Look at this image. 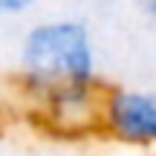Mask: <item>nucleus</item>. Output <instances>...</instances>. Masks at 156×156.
Segmentation results:
<instances>
[{"label":"nucleus","instance_id":"nucleus-3","mask_svg":"<svg viewBox=\"0 0 156 156\" xmlns=\"http://www.w3.org/2000/svg\"><path fill=\"white\" fill-rule=\"evenodd\" d=\"M32 6V0H0V17L3 15H20Z\"/></svg>","mask_w":156,"mask_h":156},{"label":"nucleus","instance_id":"nucleus-1","mask_svg":"<svg viewBox=\"0 0 156 156\" xmlns=\"http://www.w3.org/2000/svg\"><path fill=\"white\" fill-rule=\"evenodd\" d=\"M23 69L35 87L55 93L58 101L81 98L95 73L87 29L69 20L32 29L23 44Z\"/></svg>","mask_w":156,"mask_h":156},{"label":"nucleus","instance_id":"nucleus-2","mask_svg":"<svg viewBox=\"0 0 156 156\" xmlns=\"http://www.w3.org/2000/svg\"><path fill=\"white\" fill-rule=\"evenodd\" d=\"M107 122L127 142H156V93H116L107 104Z\"/></svg>","mask_w":156,"mask_h":156},{"label":"nucleus","instance_id":"nucleus-4","mask_svg":"<svg viewBox=\"0 0 156 156\" xmlns=\"http://www.w3.org/2000/svg\"><path fill=\"white\" fill-rule=\"evenodd\" d=\"M147 3H151V15L156 17V0H147Z\"/></svg>","mask_w":156,"mask_h":156}]
</instances>
